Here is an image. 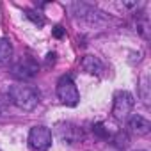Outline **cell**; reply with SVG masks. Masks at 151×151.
Here are the masks:
<instances>
[{
	"label": "cell",
	"instance_id": "cell-8",
	"mask_svg": "<svg viewBox=\"0 0 151 151\" xmlns=\"http://www.w3.org/2000/svg\"><path fill=\"white\" fill-rule=\"evenodd\" d=\"M13 60V43L7 37H0V68L9 66Z\"/></svg>",
	"mask_w": 151,
	"mask_h": 151
},
{
	"label": "cell",
	"instance_id": "cell-9",
	"mask_svg": "<svg viewBox=\"0 0 151 151\" xmlns=\"http://www.w3.org/2000/svg\"><path fill=\"white\" fill-rule=\"evenodd\" d=\"M73 132H80L77 126H75V124H62L60 128H59V133H60V137L64 139V140H68V142H73V139H71V133Z\"/></svg>",
	"mask_w": 151,
	"mask_h": 151
},
{
	"label": "cell",
	"instance_id": "cell-5",
	"mask_svg": "<svg viewBox=\"0 0 151 151\" xmlns=\"http://www.w3.org/2000/svg\"><path fill=\"white\" fill-rule=\"evenodd\" d=\"M37 71H39V66H37V62L32 57H23V59H20L13 66V75H14L16 78H20V80H30V78H34L36 75H37Z\"/></svg>",
	"mask_w": 151,
	"mask_h": 151
},
{
	"label": "cell",
	"instance_id": "cell-6",
	"mask_svg": "<svg viewBox=\"0 0 151 151\" xmlns=\"http://www.w3.org/2000/svg\"><path fill=\"white\" fill-rule=\"evenodd\" d=\"M126 128H128L130 133H133V135H137V137H144V135H147V133L151 132V123H149L146 117L133 114V116H128Z\"/></svg>",
	"mask_w": 151,
	"mask_h": 151
},
{
	"label": "cell",
	"instance_id": "cell-2",
	"mask_svg": "<svg viewBox=\"0 0 151 151\" xmlns=\"http://www.w3.org/2000/svg\"><path fill=\"white\" fill-rule=\"evenodd\" d=\"M57 98L66 105V107H77L80 101V93L77 89V84L75 80L69 77V75H64V77L59 78L57 82Z\"/></svg>",
	"mask_w": 151,
	"mask_h": 151
},
{
	"label": "cell",
	"instance_id": "cell-11",
	"mask_svg": "<svg viewBox=\"0 0 151 151\" xmlns=\"http://www.w3.org/2000/svg\"><path fill=\"white\" fill-rule=\"evenodd\" d=\"M94 133H96V135H100V137H103V139H109V137H110V133H109V130L105 128V124H103V123L94 124Z\"/></svg>",
	"mask_w": 151,
	"mask_h": 151
},
{
	"label": "cell",
	"instance_id": "cell-4",
	"mask_svg": "<svg viewBox=\"0 0 151 151\" xmlns=\"http://www.w3.org/2000/svg\"><path fill=\"white\" fill-rule=\"evenodd\" d=\"M29 147L32 151H48L52 147V130L43 124L32 126L29 132Z\"/></svg>",
	"mask_w": 151,
	"mask_h": 151
},
{
	"label": "cell",
	"instance_id": "cell-13",
	"mask_svg": "<svg viewBox=\"0 0 151 151\" xmlns=\"http://www.w3.org/2000/svg\"><path fill=\"white\" fill-rule=\"evenodd\" d=\"M137 151H144V149H137Z\"/></svg>",
	"mask_w": 151,
	"mask_h": 151
},
{
	"label": "cell",
	"instance_id": "cell-7",
	"mask_svg": "<svg viewBox=\"0 0 151 151\" xmlns=\"http://www.w3.org/2000/svg\"><path fill=\"white\" fill-rule=\"evenodd\" d=\"M80 66H82V69H84L86 73H91V75H100V73L103 71L101 60H100L98 57H94V55H86V57L82 59Z\"/></svg>",
	"mask_w": 151,
	"mask_h": 151
},
{
	"label": "cell",
	"instance_id": "cell-3",
	"mask_svg": "<svg viewBox=\"0 0 151 151\" xmlns=\"http://www.w3.org/2000/svg\"><path fill=\"white\" fill-rule=\"evenodd\" d=\"M133 105H135V98H133L132 93L117 91L114 94V103H112V116H114V119H117V121L128 119V116L133 110Z\"/></svg>",
	"mask_w": 151,
	"mask_h": 151
},
{
	"label": "cell",
	"instance_id": "cell-10",
	"mask_svg": "<svg viewBox=\"0 0 151 151\" xmlns=\"http://www.w3.org/2000/svg\"><path fill=\"white\" fill-rule=\"evenodd\" d=\"M27 18H29L32 23H36L37 27H43V25H45V18L41 16V13H36V11H27Z\"/></svg>",
	"mask_w": 151,
	"mask_h": 151
},
{
	"label": "cell",
	"instance_id": "cell-1",
	"mask_svg": "<svg viewBox=\"0 0 151 151\" xmlns=\"http://www.w3.org/2000/svg\"><path fill=\"white\" fill-rule=\"evenodd\" d=\"M9 98L14 107H18L20 110H25V112H30L39 105V91L34 86H27V84L11 86Z\"/></svg>",
	"mask_w": 151,
	"mask_h": 151
},
{
	"label": "cell",
	"instance_id": "cell-12",
	"mask_svg": "<svg viewBox=\"0 0 151 151\" xmlns=\"http://www.w3.org/2000/svg\"><path fill=\"white\" fill-rule=\"evenodd\" d=\"M53 34H55V37H60V36H62V30H60V27H55Z\"/></svg>",
	"mask_w": 151,
	"mask_h": 151
}]
</instances>
